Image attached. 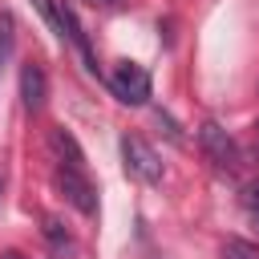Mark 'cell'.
I'll return each instance as SVG.
<instances>
[{
  "label": "cell",
  "mask_w": 259,
  "mask_h": 259,
  "mask_svg": "<svg viewBox=\"0 0 259 259\" xmlns=\"http://www.w3.org/2000/svg\"><path fill=\"white\" fill-rule=\"evenodd\" d=\"M109 89L121 105H146L150 101V73L134 61H121L113 73H109Z\"/></svg>",
  "instance_id": "1"
},
{
  "label": "cell",
  "mask_w": 259,
  "mask_h": 259,
  "mask_svg": "<svg viewBox=\"0 0 259 259\" xmlns=\"http://www.w3.org/2000/svg\"><path fill=\"white\" fill-rule=\"evenodd\" d=\"M198 146H202V154H206L219 170H227V174L239 170V146H235V138H231L219 121H202V125H198Z\"/></svg>",
  "instance_id": "2"
},
{
  "label": "cell",
  "mask_w": 259,
  "mask_h": 259,
  "mask_svg": "<svg viewBox=\"0 0 259 259\" xmlns=\"http://www.w3.org/2000/svg\"><path fill=\"white\" fill-rule=\"evenodd\" d=\"M121 158H125V170L142 182H162V162L154 154L150 142H142L138 134H121Z\"/></svg>",
  "instance_id": "3"
},
{
  "label": "cell",
  "mask_w": 259,
  "mask_h": 259,
  "mask_svg": "<svg viewBox=\"0 0 259 259\" xmlns=\"http://www.w3.org/2000/svg\"><path fill=\"white\" fill-rule=\"evenodd\" d=\"M57 186H61V194L81 210V214H97V190H93V182L85 178V170H73V166H57Z\"/></svg>",
  "instance_id": "4"
},
{
  "label": "cell",
  "mask_w": 259,
  "mask_h": 259,
  "mask_svg": "<svg viewBox=\"0 0 259 259\" xmlns=\"http://www.w3.org/2000/svg\"><path fill=\"white\" fill-rule=\"evenodd\" d=\"M45 97H49V77H45V69H40L36 61L20 65V101H24V109H28V113H40V109H45Z\"/></svg>",
  "instance_id": "5"
},
{
  "label": "cell",
  "mask_w": 259,
  "mask_h": 259,
  "mask_svg": "<svg viewBox=\"0 0 259 259\" xmlns=\"http://www.w3.org/2000/svg\"><path fill=\"white\" fill-rule=\"evenodd\" d=\"M49 142H53V150H57V158H61V166H73V170H85V154H81V146H77V138H73L69 130H61V125H53V134H49Z\"/></svg>",
  "instance_id": "6"
},
{
  "label": "cell",
  "mask_w": 259,
  "mask_h": 259,
  "mask_svg": "<svg viewBox=\"0 0 259 259\" xmlns=\"http://www.w3.org/2000/svg\"><path fill=\"white\" fill-rule=\"evenodd\" d=\"M219 255L223 259H259V243H247V239H223V247H219Z\"/></svg>",
  "instance_id": "7"
},
{
  "label": "cell",
  "mask_w": 259,
  "mask_h": 259,
  "mask_svg": "<svg viewBox=\"0 0 259 259\" xmlns=\"http://www.w3.org/2000/svg\"><path fill=\"white\" fill-rule=\"evenodd\" d=\"M32 8L45 16V24L53 28V36L65 40V28H61V0H32Z\"/></svg>",
  "instance_id": "8"
},
{
  "label": "cell",
  "mask_w": 259,
  "mask_h": 259,
  "mask_svg": "<svg viewBox=\"0 0 259 259\" xmlns=\"http://www.w3.org/2000/svg\"><path fill=\"white\" fill-rule=\"evenodd\" d=\"M12 40H16V20L12 12H0V65L12 57Z\"/></svg>",
  "instance_id": "9"
},
{
  "label": "cell",
  "mask_w": 259,
  "mask_h": 259,
  "mask_svg": "<svg viewBox=\"0 0 259 259\" xmlns=\"http://www.w3.org/2000/svg\"><path fill=\"white\" fill-rule=\"evenodd\" d=\"M45 239L57 247V251H65V247H73V239H69V231L57 223V219H45Z\"/></svg>",
  "instance_id": "10"
},
{
  "label": "cell",
  "mask_w": 259,
  "mask_h": 259,
  "mask_svg": "<svg viewBox=\"0 0 259 259\" xmlns=\"http://www.w3.org/2000/svg\"><path fill=\"white\" fill-rule=\"evenodd\" d=\"M154 117H158V125H162V130H166V138H170V142H174V146H182V130H178V125H174V117H170V113H162V109H158V113H154Z\"/></svg>",
  "instance_id": "11"
},
{
  "label": "cell",
  "mask_w": 259,
  "mask_h": 259,
  "mask_svg": "<svg viewBox=\"0 0 259 259\" xmlns=\"http://www.w3.org/2000/svg\"><path fill=\"white\" fill-rule=\"evenodd\" d=\"M243 202H247V210H259V178L243 186Z\"/></svg>",
  "instance_id": "12"
},
{
  "label": "cell",
  "mask_w": 259,
  "mask_h": 259,
  "mask_svg": "<svg viewBox=\"0 0 259 259\" xmlns=\"http://www.w3.org/2000/svg\"><path fill=\"white\" fill-rule=\"evenodd\" d=\"M0 259H24V255H20V251H4Z\"/></svg>",
  "instance_id": "13"
},
{
  "label": "cell",
  "mask_w": 259,
  "mask_h": 259,
  "mask_svg": "<svg viewBox=\"0 0 259 259\" xmlns=\"http://www.w3.org/2000/svg\"><path fill=\"white\" fill-rule=\"evenodd\" d=\"M251 130H255V154H259V121H255V125H251Z\"/></svg>",
  "instance_id": "14"
},
{
  "label": "cell",
  "mask_w": 259,
  "mask_h": 259,
  "mask_svg": "<svg viewBox=\"0 0 259 259\" xmlns=\"http://www.w3.org/2000/svg\"><path fill=\"white\" fill-rule=\"evenodd\" d=\"M93 4H113V0H93Z\"/></svg>",
  "instance_id": "15"
},
{
  "label": "cell",
  "mask_w": 259,
  "mask_h": 259,
  "mask_svg": "<svg viewBox=\"0 0 259 259\" xmlns=\"http://www.w3.org/2000/svg\"><path fill=\"white\" fill-rule=\"evenodd\" d=\"M251 214H255V223H259V210H251Z\"/></svg>",
  "instance_id": "16"
},
{
  "label": "cell",
  "mask_w": 259,
  "mask_h": 259,
  "mask_svg": "<svg viewBox=\"0 0 259 259\" xmlns=\"http://www.w3.org/2000/svg\"><path fill=\"white\" fill-rule=\"evenodd\" d=\"M0 186H4V182H0Z\"/></svg>",
  "instance_id": "17"
}]
</instances>
